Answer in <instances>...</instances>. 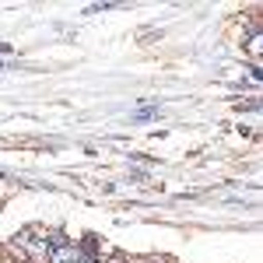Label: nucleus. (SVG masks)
I'll return each instance as SVG.
<instances>
[{"mask_svg":"<svg viewBox=\"0 0 263 263\" xmlns=\"http://www.w3.org/2000/svg\"><path fill=\"white\" fill-rule=\"evenodd\" d=\"M49 260H53V263H78V260H81V249L70 246V242H60V246H53Z\"/></svg>","mask_w":263,"mask_h":263,"instance_id":"nucleus-1","label":"nucleus"},{"mask_svg":"<svg viewBox=\"0 0 263 263\" xmlns=\"http://www.w3.org/2000/svg\"><path fill=\"white\" fill-rule=\"evenodd\" d=\"M78 263H81V260H78Z\"/></svg>","mask_w":263,"mask_h":263,"instance_id":"nucleus-2","label":"nucleus"}]
</instances>
